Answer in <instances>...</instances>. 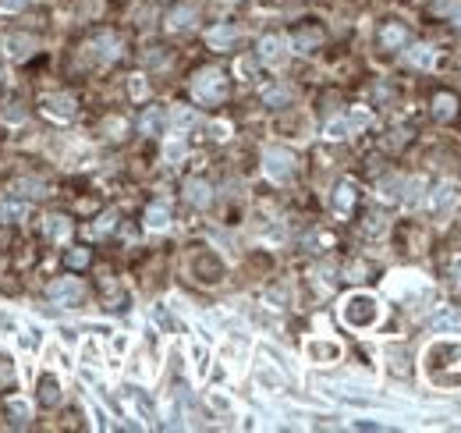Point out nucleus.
<instances>
[{"label":"nucleus","instance_id":"ddd939ff","mask_svg":"<svg viewBox=\"0 0 461 433\" xmlns=\"http://www.w3.org/2000/svg\"><path fill=\"white\" fill-rule=\"evenodd\" d=\"M146 224L149 228H167L170 224V209L167 206H149L146 209Z\"/></svg>","mask_w":461,"mask_h":433},{"label":"nucleus","instance_id":"f257e3e1","mask_svg":"<svg viewBox=\"0 0 461 433\" xmlns=\"http://www.w3.org/2000/svg\"><path fill=\"white\" fill-rule=\"evenodd\" d=\"M192 96L199 103H220L227 96V82L216 68H202L195 79H192Z\"/></svg>","mask_w":461,"mask_h":433},{"label":"nucleus","instance_id":"6ab92c4d","mask_svg":"<svg viewBox=\"0 0 461 433\" xmlns=\"http://www.w3.org/2000/svg\"><path fill=\"white\" fill-rule=\"evenodd\" d=\"M160 121H163V114H160L156 107H149V110L142 114V132H146V135H153V132L160 128Z\"/></svg>","mask_w":461,"mask_h":433},{"label":"nucleus","instance_id":"9d476101","mask_svg":"<svg viewBox=\"0 0 461 433\" xmlns=\"http://www.w3.org/2000/svg\"><path fill=\"white\" fill-rule=\"evenodd\" d=\"M185 195H188V202L206 206V202H209V185H206V181H199V178H192V181L185 185Z\"/></svg>","mask_w":461,"mask_h":433},{"label":"nucleus","instance_id":"7ed1b4c3","mask_svg":"<svg viewBox=\"0 0 461 433\" xmlns=\"http://www.w3.org/2000/svg\"><path fill=\"white\" fill-rule=\"evenodd\" d=\"M291 171H295V156H291L288 149H270V153H267V174H270L274 181H288Z\"/></svg>","mask_w":461,"mask_h":433},{"label":"nucleus","instance_id":"39448f33","mask_svg":"<svg viewBox=\"0 0 461 433\" xmlns=\"http://www.w3.org/2000/svg\"><path fill=\"white\" fill-rule=\"evenodd\" d=\"M43 235L54 238V242H61V238L71 235V221H68L64 213H54V216H47V221H43Z\"/></svg>","mask_w":461,"mask_h":433},{"label":"nucleus","instance_id":"20e7f679","mask_svg":"<svg viewBox=\"0 0 461 433\" xmlns=\"http://www.w3.org/2000/svg\"><path fill=\"white\" fill-rule=\"evenodd\" d=\"M344 320L348 323H355V327H366V323H373L376 320V302L373 299H351L348 306H344Z\"/></svg>","mask_w":461,"mask_h":433},{"label":"nucleus","instance_id":"0eeeda50","mask_svg":"<svg viewBox=\"0 0 461 433\" xmlns=\"http://www.w3.org/2000/svg\"><path fill=\"white\" fill-rule=\"evenodd\" d=\"M8 50H11V57H15V61H25V57H33V50H36V40L18 33V36H11V40H8Z\"/></svg>","mask_w":461,"mask_h":433},{"label":"nucleus","instance_id":"4be33fe9","mask_svg":"<svg viewBox=\"0 0 461 433\" xmlns=\"http://www.w3.org/2000/svg\"><path fill=\"white\" fill-rule=\"evenodd\" d=\"M192 18H195V11H192V8H177V11L170 15V25H177V29H181V25H192Z\"/></svg>","mask_w":461,"mask_h":433},{"label":"nucleus","instance_id":"aec40b11","mask_svg":"<svg viewBox=\"0 0 461 433\" xmlns=\"http://www.w3.org/2000/svg\"><path fill=\"white\" fill-rule=\"evenodd\" d=\"M235 36H238V29H230V25H220V29H213V33H209V43L223 47V43H230Z\"/></svg>","mask_w":461,"mask_h":433},{"label":"nucleus","instance_id":"a211bd4d","mask_svg":"<svg viewBox=\"0 0 461 433\" xmlns=\"http://www.w3.org/2000/svg\"><path fill=\"white\" fill-rule=\"evenodd\" d=\"M288 100H291V89H288V86L267 89V103H270V107H281V103H288Z\"/></svg>","mask_w":461,"mask_h":433},{"label":"nucleus","instance_id":"423d86ee","mask_svg":"<svg viewBox=\"0 0 461 433\" xmlns=\"http://www.w3.org/2000/svg\"><path fill=\"white\" fill-rule=\"evenodd\" d=\"M43 107H47L54 117H71V114H75V96H68V93H54V96L43 100Z\"/></svg>","mask_w":461,"mask_h":433},{"label":"nucleus","instance_id":"412c9836","mask_svg":"<svg viewBox=\"0 0 461 433\" xmlns=\"http://www.w3.org/2000/svg\"><path fill=\"white\" fill-rule=\"evenodd\" d=\"M64 263H68L71 270H82V267L89 263V253H86V249H71V253L64 256Z\"/></svg>","mask_w":461,"mask_h":433},{"label":"nucleus","instance_id":"f8f14e48","mask_svg":"<svg viewBox=\"0 0 461 433\" xmlns=\"http://www.w3.org/2000/svg\"><path fill=\"white\" fill-rule=\"evenodd\" d=\"M61 391H57V380L54 376H40V401L43 405H57Z\"/></svg>","mask_w":461,"mask_h":433},{"label":"nucleus","instance_id":"b1692460","mask_svg":"<svg viewBox=\"0 0 461 433\" xmlns=\"http://www.w3.org/2000/svg\"><path fill=\"white\" fill-rule=\"evenodd\" d=\"M454 114V96H436V117H450Z\"/></svg>","mask_w":461,"mask_h":433},{"label":"nucleus","instance_id":"a878e982","mask_svg":"<svg viewBox=\"0 0 461 433\" xmlns=\"http://www.w3.org/2000/svg\"><path fill=\"white\" fill-rule=\"evenodd\" d=\"M110 228H114V213H107V216H100V224H93V231H96V235H107Z\"/></svg>","mask_w":461,"mask_h":433},{"label":"nucleus","instance_id":"dca6fc26","mask_svg":"<svg viewBox=\"0 0 461 433\" xmlns=\"http://www.w3.org/2000/svg\"><path fill=\"white\" fill-rule=\"evenodd\" d=\"M195 270L202 274V281H216V277H220V267H216V260H209V256H199V260H195Z\"/></svg>","mask_w":461,"mask_h":433},{"label":"nucleus","instance_id":"f03ea898","mask_svg":"<svg viewBox=\"0 0 461 433\" xmlns=\"http://www.w3.org/2000/svg\"><path fill=\"white\" fill-rule=\"evenodd\" d=\"M47 295L54 299V302H64V306H78L82 302V295H86V288H82V281L78 277H61V281H54L50 288H47Z\"/></svg>","mask_w":461,"mask_h":433},{"label":"nucleus","instance_id":"bb28decb","mask_svg":"<svg viewBox=\"0 0 461 433\" xmlns=\"http://www.w3.org/2000/svg\"><path fill=\"white\" fill-rule=\"evenodd\" d=\"M29 0H0V11H22Z\"/></svg>","mask_w":461,"mask_h":433},{"label":"nucleus","instance_id":"9b49d317","mask_svg":"<svg viewBox=\"0 0 461 433\" xmlns=\"http://www.w3.org/2000/svg\"><path fill=\"white\" fill-rule=\"evenodd\" d=\"M22 202L18 199H11V195H0V221H18L22 216Z\"/></svg>","mask_w":461,"mask_h":433},{"label":"nucleus","instance_id":"5701e85b","mask_svg":"<svg viewBox=\"0 0 461 433\" xmlns=\"http://www.w3.org/2000/svg\"><path fill=\"white\" fill-rule=\"evenodd\" d=\"M8 415H11V422H25V419H29L25 401H11V405H8Z\"/></svg>","mask_w":461,"mask_h":433},{"label":"nucleus","instance_id":"1a4fd4ad","mask_svg":"<svg viewBox=\"0 0 461 433\" xmlns=\"http://www.w3.org/2000/svg\"><path fill=\"white\" fill-rule=\"evenodd\" d=\"M404 40H408V29H404V25H394V22H387V25L380 29V43H383L387 50H390V47H401Z\"/></svg>","mask_w":461,"mask_h":433},{"label":"nucleus","instance_id":"cd10ccee","mask_svg":"<svg viewBox=\"0 0 461 433\" xmlns=\"http://www.w3.org/2000/svg\"><path fill=\"white\" fill-rule=\"evenodd\" d=\"M0 79H4V68H0Z\"/></svg>","mask_w":461,"mask_h":433},{"label":"nucleus","instance_id":"f3484780","mask_svg":"<svg viewBox=\"0 0 461 433\" xmlns=\"http://www.w3.org/2000/svg\"><path fill=\"white\" fill-rule=\"evenodd\" d=\"M18 383V376H15V366L0 355V391H8V387H15Z\"/></svg>","mask_w":461,"mask_h":433},{"label":"nucleus","instance_id":"393cba45","mask_svg":"<svg viewBox=\"0 0 461 433\" xmlns=\"http://www.w3.org/2000/svg\"><path fill=\"white\" fill-rule=\"evenodd\" d=\"M18 188H29V192H25V195H43V192H40V188H43V185H40V181H36V178H22V181H18Z\"/></svg>","mask_w":461,"mask_h":433},{"label":"nucleus","instance_id":"2eb2a0df","mask_svg":"<svg viewBox=\"0 0 461 433\" xmlns=\"http://www.w3.org/2000/svg\"><path fill=\"white\" fill-rule=\"evenodd\" d=\"M295 43H298V50H313V47L323 43V33H320V29H302V33L295 36Z\"/></svg>","mask_w":461,"mask_h":433},{"label":"nucleus","instance_id":"6e6552de","mask_svg":"<svg viewBox=\"0 0 461 433\" xmlns=\"http://www.w3.org/2000/svg\"><path fill=\"white\" fill-rule=\"evenodd\" d=\"M259 57L270 61V64L284 61V40H281V36H267V40L259 43Z\"/></svg>","mask_w":461,"mask_h":433},{"label":"nucleus","instance_id":"4468645a","mask_svg":"<svg viewBox=\"0 0 461 433\" xmlns=\"http://www.w3.org/2000/svg\"><path fill=\"white\" fill-rule=\"evenodd\" d=\"M351 202H355V185H351V181H344V185L337 188V195H334V206H337L341 213H348V209H351Z\"/></svg>","mask_w":461,"mask_h":433}]
</instances>
